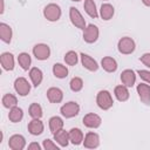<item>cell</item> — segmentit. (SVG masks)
Masks as SVG:
<instances>
[{"mask_svg":"<svg viewBox=\"0 0 150 150\" xmlns=\"http://www.w3.org/2000/svg\"><path fill=\"white\" fill-rule=\"evenodd\" d=\"M96 103H97V105L102 110L110 109L112 107V104H114L111 94L108 90H101V91H98V94L96 96Z\"/></svg>","mask_w":150,"mask_h":150,"instance_id":"obj_1","label":"cell"},{"mask_svg":"<svg viewBox=\"0 0 150 150\" xmlns=\"http://www.w3.org/2000/svg\"><path fill=\"white\" fill-rule=\"evenodd\" d=\"M43 15L48 21H57L61 18V8L56 4H48L43 8Z\"/></svg>","mask_w":150,"mask_h":150,"instance_id":"obj_2","label":"cell"},{"mask_svg":"<svg viewBox=\"0 0 150 150\" xmlns=\"http://www.w3.org/2000/svg\"><path fill=\"white\" fill-rule=\"evenodd\" d=\"M60 111H61V115H62L63 117H66V118H71V117H75V116L80 112V105H79L76 102H74V101H70V102L64 103V104L61 107Z\"/></svg>","mask_w":150,"mask_h":150,"instance_id":"obj_3","label":"cell"},{"mask_svg":"<svg viewBox=\"0 0 150 150\" xmlns=\"http://www.w3.org/2000/svg\"><path fill=\"white\" fill-rule=\"evenodd\" d=\"M117 47H118V52H120V53H122V54H124V55H128V54L134 53L136 45H135V41H134L131 38L124 36V38L120 39Z\"/></svg>","mask_w":150,"mask_h":150,"instance_id":"obj_4","label":"cell"},{"mask_svg":"<svg viewBox=\"0 0 150 150\" xmlns=\"http://www.w3.org/2000/svg\"><path fill=\"white\" fill-rule=\"evenodd\" d=\"M69 18H70L71 23L75 27H77L80 29H84L87 27L86 26V20L82 16V14L79 12L77 8H75V7H70L69 8Z\"/></svg>","mask_w":150,"mask_h":150,"instance_id":"obj_5","label":"cell"},{"mask_svg":"<svg viewBox=\"0 0 150 150\" xmlns=\"http://www.w3.org/2000/svg\"><path fill=\"white\" fill-rule=\"evenodd\" d=\"M98 34L100 32H98L97 26L90 23L83 29V40L87 43H94L98 39Z\"/></svg>","mask_w":150,"mask_h":150,"instance_id":"obj_6","label":"cell"},{"mask_svg":"<svg viewBox=\"0 0 150 150\" xmlns=\"http://www.w3.org/2000/svg\"><path fill=\"white\" fill-rule=\"evenodd\" d=\"M33 54L38 60L43 61L50 56V48L46 43H38L33 47Z\"/></svg>","mask_w":150,"mask_h":150,"instance_id":"obj_7","label":"cell"},{"mask_svg":"<svg viewBox=\"0 0 150 150\" xmlns=\"http://www.w3.org/2000/svg\"><path fill=\"white\" fill-rule=\"evenodd\" d=\"M14 89L20 96H26L30 91V84L25 77H18L14 81Z\"/></svg>","mask_w":150,"mask_h":150,"instance_id":"obj_8","label":"cell"},{"mask_svg":"<svg viewBox=\"0 0 150 150\" xmlns=\"http://www.w3.org/2000/svg\"><path fill=\"white\" fill-rule=\"evenodd\" d=\"M101 117L94 112H89L87 115H84L83 117V124L87 127V128H91V129H95V128H98L101 125Z\"/></svg>","mask_w":150,"mask_h":150,"instance_id":"obj_9","label":"cell"},{"mask_svg":"<svg viewBox=\"0 0 150 150\" xmlns=\"http://www.w3.org/2000/svg\"><path fill=\"white\" fill-rule=\"evenodd\" d=\"M8 146L12 150H22L26 146V139L22 135H13L9 137Z\"/></svg>","mask_w":150,"mask_h":150,"instance_id":"obj_10","label":"cell"},{"mask_svg":"<svg viewBox=\"0 0 150 150\" xmlns=\"http://www.w3.org/2000/svg\"><path fill=\"white\" fill-rule=\"evenodd\" d=\"M83 145L84 148H88V149H95L100 145V137L96 132H88L86 136H84V139H83Z\"/></svg>","mask_w":150,"mask_h":150,"instance_id":"obj_11","label":"cell"},{"mask_svg":"<svg viewBox=\"0 0 150 150\" xmlns=\"http://www.w3.org/2000/svg\"><path fill=\"white\" fill-rule=\"evenodd\" d=\"M137 94L144 104H150V86L145 83L137 84Z\"/></svg>","mask_w":150,"mask_h":150,"instance_id":"obj_12","label":"cell"},{"mask_svg":"<svg viewBox=\"0 0 150 150\" xmlns=\"http://www.w3.org/2000/svg\"><path fill=\"white\" fill-rule=\"evenodd\" d=\"M47 98L50 103H60L63 98V93L60 88L52 87L47 90Z\"/></svg>","mask_w":150,"mask_h":150,"instance_id":"obj_13","label":"cell"},{"mask_svg":"<svg viewBox=\"0 0 150 150\" xmlns=\"http://www.w3.org/2000/svg\"><path fill=\"white\" fill-rule=\"evenodd\" d=\"M43 129H45V125L40 118H33L28 123V131L34 136L41 135L43 132Z\"/></svg>","mask_w":150,"mask_h":150,"instance_id":"obj_14","label":"cell"},{"mask_svg":"<svg viewBox=\"0 0 150 150\" xmlns=\"http://www.w3.org/2000/svg\"><path fill=\"white\" fill-rule=\"evenodd\" d=\"M121 81L125 87H132L136 81V74L131 69H125L121 73Z\"/></svg>","mask_w":150,"mask_h":150,"instance_id":"obj_15","label":"cell"},{"mask_svg":"<svg viewBox=\"0 0 150 150\" xmlns=\"http://www.w3.org/2000/svg\"><path fill=\"white\" fill-rule=\"evenodd\" d=\"M80 56H81L82 66H83L86 69H88V70H90V71H96V70L98 69V64H97L96 60H94L91 56H89V55H87V54H84V53H82Z\"/></svg>","mask_w":150,"mask_h":150,"instance_id":"obj_16","label":"cell"},{"mask_svg":"<svg viewBox=\"0 0 150 150\" xmlns=\"http://www.w3.org/2000/svg\"><path fill=\"white\" fill-rule=\"evenodd\" d=\"M1 66L5 70H13L14 69V56L12 53H2L0 56Z\"/></svg>","mask_w":150,"mask_h":150,"instance_id":"obj_17","label":"cell"},{"mask_svg":"<svg viewBox=\"0 0 150 150\" xmlns=\"http://www.w3.org/2000/svg\"><path fill=\"white\" fill-rule=\"evenodd\" d=\"M101 67L108 73H114L117 69V62L115 59H112L110 56H104L101 60Z\"/></svg>","mask_w":150,"mask_h":150,"instance_id":"obj_18","label":"cell"},{"mask_svg":"<svg viewBox=\"0 0 150 150\" xmlns=\"http://www.w3.org/2000/svg\"><path fill=\"white\" fill-rule=\"evenodd\" d=\"M29 79H30V81H32L34 87L40 86L41 82H42V79H43V74H42L41 69H39L38 67L30 68V70H29Z\"/></svg>","mask_w":150,"mask_h":150,"instance_id":"obj_19","label":"cell"},{"mask_svg":"<svg viewBox=\"0 0 150 150\" xmlns=\"http://www.w3.org/2000/svg\"><path fill=\"white\" fill-rule=\"evenodd\" d=\"M69 141L74 144V145H79L83 142V132L81 131V129L79 128H71L69 131Z\"/></svg>","mask_w":150,"mask_h":150,"instance_id":"obj_20","label":"cell"},{"mask_svg":"<svg viewBox=\"0 0 150 150\" xmlns=\"http://www.w3.org/2000/svg\"><path fill=\"white\" fill-rule=\"evenodd\" d=\"M54 141H56V143L60 146H67L68 143L70 142L69 141V132L63 130V129L59 130L57 132L54 134Z\"/></svg>","mask_w":150,"mask_h":150,"instance_id":"obj_21","label":"cell"},{"mask_svg":"<svg viewBox=\"0 0 150 150\" xmlns=\"http://www.w3.org/2000/svg\"><path fill=\"white\" fill-rule=\"evenodd\" d=\"M114 94H115V97L120 102H125L129 98V95H130L129 94V90H128V87H125L124 84H121V86L115 87Z\"/></svg>","mask_w":150,"mask_h":150,"instance_id":"obj_22","label":"cell"},{"mask_svg":"<svg viewBox=\"0 0 150 150\" xmlns=\"http://www.w3.org/2000/svg\"><path fill=\"white\" fill-rule=\"evenodd\" d=\"M12 35H13L12 28L7 23L1 22L0 23V38H1V40L6 43H9L12 41Z\"/></svg>","mask_w":150,"mask_h":150,"instance_id":"obj_23","label":"cell"},{"mask_svg":"<svg viewBox=\"0 0 150 150\" xmlns=\"http://www.w3.org/2000/svg\"><path fill=\"white\" fill-rule=\"evenodd\" d=\"M63 120L59 116H53L49 118V129H50V132L54 135L55 132H57L59 130L63 129Z\"/></svg>","mask_w":150,"mask_h":150,"instance_id":"obj_24","label":"cell"},{"mask_svg":"<svg viewBox=\"0 0 150 150\" xmlns=\"http://www.w3.org/2000/svg\"><path fill=\"white\" fill-rule=\"evenodd\" d=\"M115 13V9L112 7V5L110 4H102L101 9H100V15L103 20H110L112 18Z\"/></svg>","mask_w":150,"mask_h":150,"instance_id":"obj_25","label":"cell"},{"mask_svg":"<svg viewBox=\"0 0 150 150\" xmlns=\"http://www.w3.org/2000/svg\"><path fill=\"white\" fill-rule=\"evenodd\" d=\"M83 8H84L86 13H87L90 18L96 19V18L98 16V13H97V9H96V5H95L94 0H84Z\"/></svg>","mask_w":150,"mask_h":150,"instance_id":"obj_26","label":"cell"},{"mask_svg":"<svg viewBox=\"0 0 150 150\" xmlns=\"http://www.w3.org/2000/svg\"><path fill=\"white\" fill-rule=\"evenodd\" d=\"M23 117V111L21 108L19 107H13L9 109V112H8V118L11 122L13 123H16V122H20Z\"/></svg>","mask_w":150,"mask_h":150,"instance_id":"obj_27","label":"cell"},{"mask_svg":"<svg viewBox=\"0 0 150 150\" xmlns=\"http://www.w3.org/2000/svg\"><path fill=\"white\" fill-rule=\"evenodd\" d=\"M53 74L57 79H64L68 75V68L62 63H55L53 66Z\"/></svg>","mask_w":150,"mask_h":150,"instance_id":"obj_28","label":"cell"},{"mask_svg":"<svg viewBox=\"0 0 150 150\" xmlns=\"http://www.w3.org/2000/svg\"><path fill=\"white\" fill-rule=\"evenodd\" d=\"M18 62L23 70H28V68L30 67V63H32L30 55L28 53H20L18 56Z\"/></svg>","mask_w":150,"mask_h":150,"instance_id":"obj_29","label":"cell"},{"mask_svg":"<svg viewBox=\"0 0 150 150\" xmlns=\"http://www.w3.org/2000/svg\"><path fill=\"white\" fill-rule=\"evenodd\" d=\"M2 104H4L5 108L11 109V108H13V107H16V104H18V98H16V96H14L13 94H6V95H4V97H2Z\"/></svg>","mask_w":150,"mask_h":150,"instance_id":"obj_30","label":"cell"},{"mask_svg":"<svg viewBox=\"0 0 150 150\" xmlns=\"http://www.w3.org/2000/svg\"><path fill=\"white\" fill-rule=\"evenodd\" d=\"M28 111H29V116L33 118H41L42 117V108L38 103H32L29 105Z\"/></svg>","mask_w":150,"mask_h":150,"instance_id":"obj_31","label":"cell"},{"mask_svg":"<svg viewBox=\"0 0 150 150\" xmlns=\"http://www.w3.org/2000/svg\"><path fill=\"white\" fill-rule=\"evenodd\" d=\"M64 62L68 66H75L79 62V56H77L76 52L69 50L68 53H66V55H64Z\"/></svg>","mask_w":150,"mask_h":150,"instance_id":"obj_32","label":"cell"},{"mask_svg":"<svg viewBox=\"0 0 150 150\" xmlns=\"http://www.w3.org/2000/svg\"><path fill=\"white\" fill-rule=\"evenodd\" d=\"M69 87H70V89H71L73 91H75V93L80 91V90L83 88V81H82V79H80V77H73V79L70 80Z\"/></svg>","mask_w":150,"mask_h":150,"instance_id":"obj_33","label":"cell"},{"mask_svg":"<svg viewBox=\"0 0 150 150\" xmlns=\"http://www.w3.org/2000/svg\"><path fill=\"white\" fill-rule=\"evenodd\" d=\"M42 146L45 150H59V146L56 145V143H54L53 141L46 138L43 139V143H42Z\"/></svg>","mask_w":150,"mask_h":150,"instance_id":"obj_34","label":"cell"},{"mask_svg":"<svg viewBox=\"0 0 150 150\" xmlns=\"http://www.w3.org/2000/svg\"><path fill=\"white\" fill-rule=\"evenodd\" d=\"M137 74L139 75V77L145 81L148 84H150V70H144V69H139L137 70Z\"/></svg>","mask_w":150,"mask_h":150,"instance_id":"obj_35","label":"cell"},{"mask_svg":"<svg viewBox=\"0 0 150 150\" xmlns=\"http://www.w3.org/2000/svg\"><path fill=\"white\" fill-rule=\"evenodd\" d=\"M141 62L144 64V66H146V67H149L150 68V53H145V54H143L142 56H141Z\"/></svg>","mask_w":150,"mask_h":150,"instance_id":"obj_36","label":"cell"},{"mask_svg":"<svg viewBox=\"0 0 150 150\" xmlns=\"http://www.w3.org/2000/svg\"><path fill=\"white\" fill-rule=\"evenodd\" d=\"M28 150H41V145L36 142H32L29 145H28Z\"/></svg>","mask_w":150,"mask_h":150,"instance_id":"obj_37","label":"cell"},{"mask_svg":"<svg viewBox=\"0 0 150 150\" xmlns=\"http://www.w3.org/2000/svg\"><path fill=\"white\" fill-rule=\"evenodd\" d=\"M4 11H5V1H4V0H1V11H0V13L2 14V13H4Z\"/></svg>","mask_w":150,"mask_h":150,"instance_id":"obj_38","label":"cell"},{"mask_svg":"<svg viewBox=\"0 0 150 150\" xmlns=\"http://www.w3.org/2000/svg\"><path fill=\"white\" fill-rule=\"evenodd\" d=\"M142 2L145 5V6H148V7H150V0H142Z\"/></svg>","mask_w":150,"mask_h":150,"instance_id":"obj_39","label":"cell"},{"mask_svg":"<svg viewBox=\"0 0 150 150\" xmlns=\"http://www.w3.org/2000/svg\"><path fill=\"white\" fill-rule=\"evenodd\" d=\"M71 1H76L77 2V1H81V0H71Z\"/></svg>","mask_w":150,"mask_h":150,"instance_id":"obj_40","label":"cell"},{"mask_svg":"<svg viewBox=\"0 0 150 150\" xmlns=\"http://www.w3.org/2000/svg\"><path fill=\"white\" fill-rule=\"evenodd\" d=\"M104 1H105V0H104Z\"/></svg>","mask_w":150,"mask_h":150,"instance_id":"obj_41","label":"cell"}]
</instances>
